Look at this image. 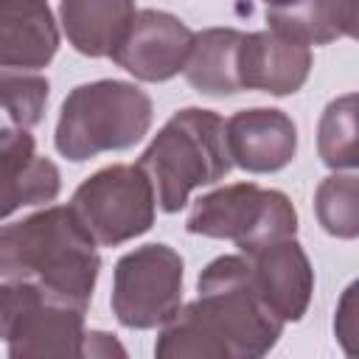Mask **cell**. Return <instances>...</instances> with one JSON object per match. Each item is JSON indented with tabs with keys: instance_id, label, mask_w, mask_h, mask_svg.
I'll use <instances>...</instances> for the list:
<instances>
[{
	"instance_id": "cell-7",
	"label": "cell",
	"mask_w": 359,
	"mask_h": 359,
	"mask_svg": "<svg viewBox=\"0 0 359 359\" xmlns=\"http://www.w3.org/2000/svg\"><path fill=\"white\" fill-rule=\"evenodd\" d=\"M79 222L101 247H118L151 230L157 199L151 180L135 163H118L87 177L70 202Z\"/></svg>"
},
{
	"instance_id": "cell-8",
	"label": "cell",
	"mask_w": 359,
	"mask_h": 359,
	"mask_svg": "<svg viewBox=\"0 0 359 359\" xmlns=\"http://www.w3.org/2000/svg\"><path fill=\"white\" fill-rule=\"evenodd\" d=\"M185 264L168 244H143L121 255L112 278V311L126 328H160L182 303Z\"/></svg>"
},
{
	"instance_id": "cell-3",
	"label": "cell",
	"mask_w": 359,
	"mask_h": 359,
	"mask_svg": "<svg viewBox=\"0 0 359 359\" xmlns=\"http://www.w3.org/2000/svg\"><path fill=\"white\" fill-rule=\"evenodd\" d=\"M137 165L151 180L157 208L163 213L182 210L194 188L213 185L233 168L224 118L202 107L174 112L151 137Z\"/></svg>"
},
{
	"instance_id": "cell-10",
	"label": "cell",
	"mask_w": 359,
	"mask_h": 359,
	"mask_svg": "<svg viewBox=\"0 0 359 359\" xmlns=\"http://www.w3.org/2000/svg\"><path fill=\"white\" fill-rule=\"evenodd\" d=\"M244 258H247L250 286L258 294V300L283 325L297 323L311 303L314 269L306 250L294 241V236L261 244L244 252Z\"/></svg>"
},
{
	"instance_id": "cell-22",
	"label": "cell",
	"mask_w": 359,
	"mask_h": 359,
	"mask_svg": "<svg viewBox=\"0 0 359 359\" xmlns=\"http://www.w3.org/2000/svg\"><path fill=\"white\" fill-rule=\"evenodd\" d=\"M123 356L126 351L112 339V334L107 331H87L84 334V356Z\"/></svg>"
},
{
	"instance_id": "cell-13",
	"label": "cell",
	"mask_w": 359,
	"mask_h": 359,
	"mask_svg": "<svg viewBox=\"0 0 359 359\" xmlns=\"http://www.w3.org/2000/svg\"><path fill=\"white\" fill-rule=\"evenodd\" d=\"M62 174L53 160L36 154L34 135L22 126H0V219L25 205L53 202Z\"/></svg>"
},
{
	"instance_id": "cell-20",
	"label": "cell",
	"mask_w": 359,
	"mask_h": 359,
	"mask_svg": "<svg viewBox=\"0 0 359 359\" xmlns=\"http://www.w3.org/2000/svg\"><path fill=\"white\" fill-rule=\"evenodd\" d=\"M50 84L39 70L0 65V109L14 126L31 129L42 121Z\"/></svg>"
},
{
	"instance_id": "cell-14",
	"label": "cell",
	"mask_w": 359,
	"mask_h": 359,
	"mask_svg": "<svg viewBox=\"0 0 359 359\" xmlns=\"http://www.w3.org/2000/svg\"><path fill=\"white\" fill-rule=\"evenodd\" d=\"M59 50V25L48 0H0V65L45 67Z\"/></svg>"
},
{
	"instance_id": "cell-15",
	"label": "cell",
	"mask_w": 359,
	"mask_h": 359,
	"mask_svg": "<svg viewBox=\"0 0 359 359\" xmlns=\"http://www.w3.org/2000/svg\"><path fill=\"white\" fill-rule=\"evenodd\" d=\"M135 0H62L59 22L67 42L93 59L109 56L135 17Z\"/></svg>"
},
{
	"instance_id": "cell-23",
	"label": "cell",
	"mask_w": 359,
	"mask_h": 359,
	"mask_svg": "<svg viewBox=\"0 0 359 359\" xmlns=\"http://www.w3.org/2000/svg\"><path fill=\"white\" fill-rule=\"evenodd\" d=\"M264 3H266V8H278V6H289L294 0H264Z\"/></svg>"
},
{
	"instance_id": "cell-9",
	"label": "cell",
	"mask_w": 359,
	"mask_h": 359,
	"mask_svg": "<svg viewBox=\"0 0 359 359\" xmlns=\"http://www.w3.org/2000/svg\"><path fill=\"white\" fill-rule=\"evenodd\" d=\"M194 45V31L174 14L143 8L132 17L126 34L109 59L140 81H168L182 73Z\"/></svg>"
},
{
	"instance_id": "cell-2",
	"label": "cell",
	"mask_w": 359,
	"mask_h": 359,
	"mask_svg": "<svg viewBox=\"0 0 359 359\" xmlns=\"http://www.w3.org/2000/svg\"><path fill=\"white\" fill-rule=\"evenodd\" d=\"M98 269V244L70 205H53L0 227L3 280L36 283L87 309Z\"/></svg>"
},
{
	"instance_id": "cell-11",
	"label": "cell",
	"mask_w": 359,
	"mask_h": 359,
	"mask_svg": "<svg viewBox=\"0 0 359 359\" xmlns=\"http://www.w3.org/2000/svg\"><path fill=\"white\" fill-rule=\"evenodd\" d=\"M224 140L233 165L250 174H272L294 160L297 126L283 109L252 107L224 121Z\"/></svg>"
},
{
	"instance_id": "cell-12",
	"label": "cell",
	"mask_w": 359,
	"mask_h": 359,
	"mask_svg": "<svg viewBox=\"0 0 359 359\" xmlns=\"http://www.w3.org/2000/svg\"><path fill=\"white\" fill-rule=\"evenodd\" d=\"M311 73V48L283 31L266 28L244 34L238 53L241 90H261L269 95L297 93Z\"/></svg>"
},
{
	"instance_id": "cell-6",
	"label": "cell",
	"mask_w": 359,
	"mask_h": 359,
	"mask_svg": "<svg viewBox=\"0 0 359 359\" xmlns=\"http://www.w3.org/2000/svg\"><path fill=\"white\" fill-rule=\"evenodd\" d=\"M185 230L208 238H227L241 252L297 233V210L283 191L255 182H236L199 196Z\"/></svg>"
},
{
	"instance_id": "cell-19",
	"label": "cell",
	"mask_w": 359,
	"mask_h": 359,
	"mask_svg": "<svg viewBox=\"0 0 359 359\" xmlns=\"http://www.w3.org/2000/svg\"><path fill=\"white\" fill-rule=\"evenodd\" d=\"M359 182L353 171H337L317 185L314 210L325 233L337 238H356L359 236Z\"/></svg>"
},
{
	"instance_id": "cell-16",
	"label": "cell",
	"mask_w": 359,
	"mask_h": 359,
	"mask_svg": "<svg viewBox=\"0 0 359 359\" xmlns=\"http://www.w3.org/2000/svg\"><path fill=\"white\" fill-rule=\"evenodd\" d=\"M241 42H244V31L238 28H205L194 34V45L182 67L188 84L196 93L213 98L241 93V79H238Z\"/></svg>"
},
{
	"instance_id": "cell-18",
	"label": "cell",
	"mask_w": 359,
	"mask_h": 359,
	"mask_svg": "<svg viewBox=\"0 0 359 359\" xmlns=\"http://www.w3.org/2000/svg\"><path fill=\"white\" fill-rule=\"evenodd\" d=\"M317 151L320 160L334 171L356 168V93H345L323 109L317 123Z\"/></svg>"
},
{
	"instance_id": "cell-5",
	"label": "cell",
	"mask_w": 359,
	"mask_h": 359,
	"mask_svg": "<svg viewBox=\"0 0 359 359\" xmlns=\"http://www.w3.org/2000/svg\"><path fill=\"white\" fill-rule=\"evenodd\" d=\"M84 311L36 283L0 278V339L11 359L84 356Z\"/></svg>"
},
{
	"instance_id": "cell-17",
	"label": "cell",
	"mask_w": 359,
	"mask_h": 359,
	"mask_svg": "<svg viewBox=\"0 0 359 359\" xmlns=\"http://www.w3.org/2000/svg\"><path fill=\"white\" fill-rule=\"evenodd\" d=\"M266 22L303 45H328L356 34L359 0H294L289 6L266 8Z\"/></svg>"
},
{
	"instance_id": "cell-4",
	"label": "cell",
	"mask_w": 359,
	"mask_h": 359,
	"mask_svg": "<svg viewBox=\"0 0 359 359\" xmlns=\"http://www.w3.org/2000/svg\"><path fill=\"white\" fill-rule=\"evenodd\" d=\"M154 118L151 98L132 81L98 79L67 93L56 121V151L73 163L121 151L143 140Z\"/></svg>"
},
{
	"instance_id": "cell-1",
	"label": "cell",
	"mask_w": 359,
	"mask_h": 359,
	"mask_svg": "<svg viewBox=\"0 0 359 359\" xmlns=\"http://www.w3.org/2000/svg\"><path fill=\"white\" fill-rule=\"evenodd\" d=\"M196 286L199 297L160 325V359H258L275 348L283 323L252 292L244 252L210 261Z\"/></svg>"
},
{
	"instance_id": "cell-21",
	"label": "cell",
	"mask_w": 359,
	"mask_h": 359,
	"mask_svg": "<svg viewBox=\"0 0 359 359\" xmlns=\"http://www.w3.org/2000/svg\"><path fill=\"white\" fill-rule=\"evenodd\" d=\"M334 331H337L339 342L345 345V351L356 353V334H359V325H356V283H351L342 294V303H339L337 320H334Z\"/></svg>"
}]
</instances>
